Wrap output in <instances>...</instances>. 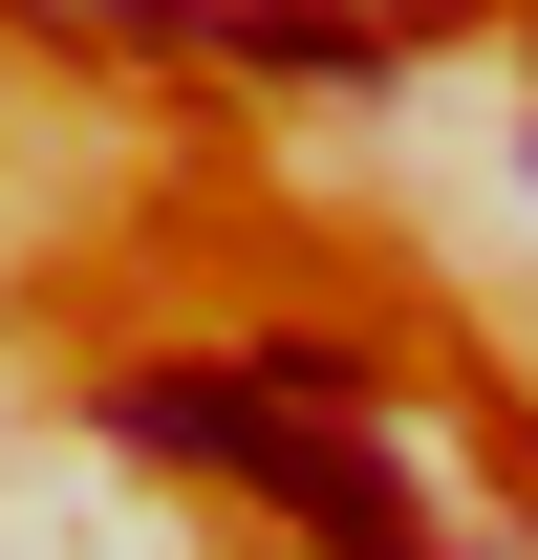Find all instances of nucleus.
<instances>
[{
    "mask_svg": "<svg viewBox=\"0 0 538 560\" xmlns=\"http://www.w3.org/2000/svg\"><path fill=\"white\" fill-rule=\"evenodd\" d=\"M409 560H431V539H409Z\"/></svg>",
    "mask_w": 538,
    "mask_h": 560,
    "instance_id": "2",
    "label": "nucleus"
},
{
    "mask_svg": "<svg viewBox=\"0 0 538 560\" xmlns=\"http://www.w3.org/2000/svg\"><path fill=\"white\" fill-rule=\"evenodd\" d=\"M108 431H130V453H173V475L280 495L324 560H409V475L366 453L344 366H151V388H108Z\"/></svg>",
    "mask_w": 538,
    "mask_h": 560,
    "instance_id": "1",
    "label": "nucleus"
},
{
    "mask_svg": "<svg viewBox=\"0 0 538 560\" xmlns=\"http://www.w3.org/2000/svg\"><path fill=\"white\" fill-rule=\"evenodd\" d=\"M517 151H538V130H517Z\"/></svg>",
    "mask_w": 538,
    "mask_h": 560,
    "instance_id": "3",
    "label": "nucleus"
}]
</instances>
